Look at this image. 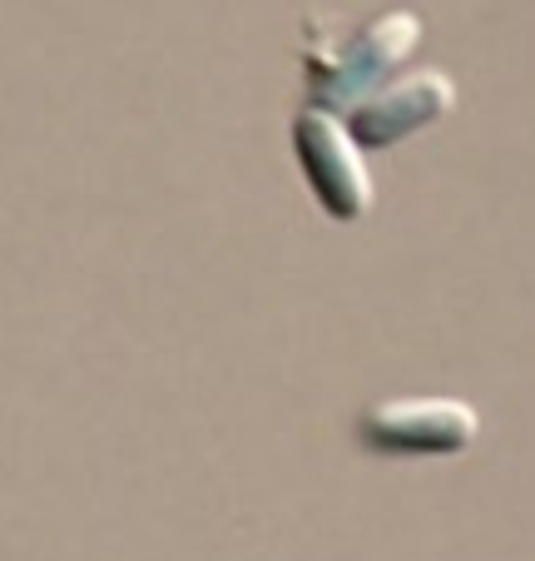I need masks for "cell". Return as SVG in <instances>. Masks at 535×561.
Here are the masks:
<instances>
[{
  "label": "cell",
  "mask_w": 535,
  "mask_h": 561,
  "mask_svg": "<svg viewBox=\"0 0 535 561\" xmlns=\"http://www.w3.org/2000/svg\"><path fill=\"white\" fill-rule=\"evenodd\" d=\"M481 437V413L462 398H392L352 417V443L372 457H456Z\"/></svg>",
  "instance_id": "obj_1"
}]
</instances>
